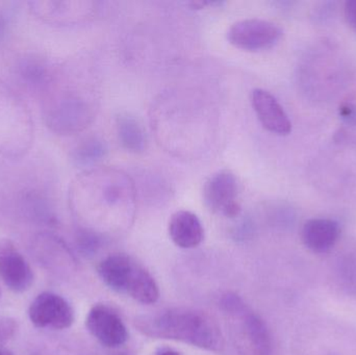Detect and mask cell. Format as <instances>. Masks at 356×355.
<instances>
[{
    "mask_svg": "<svg viewBox=\"0 0 356 355\" xmlns=\"http://www.w3.org/2000/svg\"><path fill=\"white\" fill-rule=\"evenodd\" d=\"M135 327L152 339L170 340L207 352H220L223 337L207 313L186 308H168L136 319Z\"/></svg>",
    "mask_w": 356,
    "mask_h": 355,
    "instance_id": "cell-1",
    "label": "cell"
},
{
    "mask_svg": "<svg viewBox=\"0 0 356 355\" xmlns=\"http://www.w3.org/2000/svg\"><path fill=\"white\" fill-rule=\"evenodd\" d=\"M98 275L106 287L141 304H154L160 298L154 277L142 265L125 254H112L98 265Z\"/></svg>",
    "mask_w": 356,
    "mask_h": 355,
    "instance_id": "cell-2",
    "label": "cell"
},
{
    "mask_svg": "<svg viewBox=\"0 0 356 355\" xmlns=\"http://www.w3.org/2000/svg\"><path fill=\"white\" fill-rule=\"evenodd\" d=\"M221 306L225 314L238 322V333L245 342L244 347L250 355H273V343L265 321L248 308L236 294L222 298Z\"/></svg>",
    "mask_w": 356,
    "mask_h": 355,
    "instance_id": "cell-3",
    "label": "cell"
},
{
    "mask_svg": "<svg viewBox=\"0 0 356 355\" xmlns=\"http://www.w3.org/2000/svg\"><path fill=\"white\" fill-rule=\"evenodd\" d=\"M282 33L284 31L275 23L263 19H245L230 26L227 40L238 49L261 51L275 46Z\"/></svg>",
    "mask_w": 356,
    "mask_h": 355,
    "instance_id": "cell-4",
    "label": "cell"
},
{
    "mask_svg": "<svg viewBox=\"0 0 356 355\" xmlns=\"http://www.w3.org/2000/svg\"><path fill=\"white\" fill-rule=\"evenodd\" d=\"M207 208L226 218H236L241 214L238 185L236 175L229 170L218 171L209 177L203 189Z\"/></svg>",
    "mask_w": 356,
    "mask_h": 355,
    "instance_id": "cell-5",
    "label": "cell"
},
{
    "mask_svg": "<svg viewBox=\"0 0 356 355\" xmlns=\"http://www.w3.org/2000/svg\"><path fill=\"white\" fill-rule=\"evenodd\" d=\"M29 316L31 323L39 329H69L74 322V311L68 302L58 294H40L29 306Z\"/></svg>",
    "mask_w": 356,
    "mask_h": 355,
    "instance_id": "cell-6",
    "label": "cell"
},
{
    "mask_svg": "<svg viewBox=\"0 0 356 355\" xmlns=\"http://www.w3.org/2000/svg\"><path fill=\"white\" fill-rule=\"evenodd\" d=\"M86 327L104 347L117 349L127 343L129 331L118 313L106 304H97L88 313Z\"/></svg>",
    "mask_w": 356,
    "mask_h": 355,
    "instance_id": "cell-7",
    "label": "cell"
},
{
    "mask_svg": "<svg viewBox=\"0 0 356 355\" xmlns=\"http://www.w3.org/2000/svg\"><path fill=\"white\" fill-rule=\"evenodd\" d=\"M0 277L4 285L16 293L27 291L33 283L31 266L8 239H0Z\"/></svg>",
    "mask_w": 356,
    "mask_h": 355,
    "instance_id": "cell-8",
    "label": "cell"
},
{
    "mask_svg": "<svg viewBox=\"0 0 356 355\" xmlns=\"http://www.w3.org/2000/svg\"><path fill=\"white\" fill-rule=\"evenodd\" d=\"M251 104L264 129L274 135H290L292 122L282 104L270 92L263 89L253 90Z\"/></svg>",
    "mask_w": 356,
    "mask_h": 355,
    "instance_id": "cell-9",
    "label": "cell"
},
{
    "mask_svg": "<svg viewBox=\"0 0 356 355\" xmlns=\"http://www.w3.org/2000/svg\"><path fill=\"white\" fill-rule=\"evenodd\" d=\"M340 235V224L332 219H309L301 229L303 245L315 254L330 251L338 242Z\"/></svg>",
    "mask_w": 356,
    "mask_h": 355,
    "instance_id": "cell-10",
    "label": "cell"
},
{
    "mask_svg": "<svg viewBox=\"0 0 356 355\" xmlns=\"http://www.w3.org/2000/svg\"><path fill=\"white\" fill-rule=\"evenodd\" d=\"M168 231L173 243L182 249L197 247L204 238L202 223L194 213L188 210H178L172 215Z\"/></svg>",
    "mask_w": 356,
    "mask_h": 355,
    "instance_id": "cell-11",
    "label": "cell"
},
{
    "mask_svg": "<svg viewBox=\"0 0 356 355\" xmlns=\"http://www.w3.org/2000/svg\"><path fill=\"white\" fill-rule=\"evenodd\" d=\"M117 135L121 146L127 151L141 154L146 148V135L135 117L122 114L117 118Z\"/></svg>",
    "mask_w": 356,
    "mask_h": 355,
    "instance_id": "cell-12",
    "label": "cell"
},
{
    "mask_svg": "<svg viewBox=\"0 0 356 355\" xmlns=\"http://www.w3.org/2000/svg\"><path fill=\"white\" fill-rule=\"evenodd\" d=\"M90 117L87 104L79 100H71L60 106L54 115V126L66 133L76 131L88 124Z\"/></svg>",
    "mask_w": 356,
    "mask_h": 355,
    "instance_id": "cell-13",
    "label": "cell"
},
{
    "mask_svg": "<svg viewBox=\"0 0 356 355\" xmlns=\"http://www.w3.org/2000/svg\"><path fill=\"white\" fill-rule=\"evenodd\" d=\"M108 152L106 143L98 138H89L73 151V160L79 167L97 164Z\"/></svg>",
    "mask_w": 356,
    "mask_h": 355,
    "instance_id": "cell-14",
    "label": "cell"
},
{
    "mask_svg": "<svg viewBox=\"0 0 356 355\" xmlns=\"http://www.w3.org/2000/svg\"><path fill=\"white\" fill-rule=\"evenodd\" d=\"M337 281L348 294L356 295V256H349L339 262Z\"/></svg>",
    "mask_w": 356,
    "mask_h": 355,
    "instance_id": "cell-15",
    "label": "cell"
},
{
    "mask_svg": "<svg viewBox=\"0 0 356 355\" xmlns=\"http://www.w3.org/2000/svg\"><path fill=\"white\" fill-rule=\"evenodd\" d=\"M18 323L10 317H0V348H3L16 335Z\"/></svg>",
    "mask_w": 356,
    "mask_h": 355,
    "instance_id": "cell-16",
    "label": "cell"
},
{
    "mask_svg": "<svg viewBox=\"0 0 356 355\" xmlns=\"http://www.w3.org/2000/svg\"><path fill=\"white\" fill-rule=\"evenodd\" d=\"M341 118L348 124L356 125V106L350 102H345L339 108Z\"/></svg>",
    "mask_w": 356,
    "mask_h": 355,
    "instance_id": "cell-17",
    "label": "cell"
},
{
    "mask_svg": "<svg viewBox=\"0 0 356 355\" xmlns=\"http://www.w3.org/2000/svg\"><path fill=\"white\" fill-rule=\"evenodd\" d=\"M344 15L347 24L356 33V0L345 2Z\"/></svg>",
    "mask_w": 356,
    "mask_h": 355,
    "instance_id": "cell-18",
    "label": "cell"
},
{
    "mask_svg": "<svg viewBox=\"0 0 356 355\" xmlns=\"http://www.w3.org/2000/svg\"><path fill=\"white\" fill-rule=\"evenodd\" d=\"M156 355H181L179 352H175V350L167 349L162 350V352H159Z\"/></svg>",
    "mask_w": 356,
    "mask_h": 355,
    "instance_id": "cell-19",
    "label": "cell"
},
{
    "mask_svg": "<svg viewBox=\"0 0 356 355\" xmlns=\"http://www.w3.org/2000/svg\"><path fill=\"white\" fill-rule=\"evenodd\" d=\"M0 355H14L10 350L6 349V348H0Z\"/></svg>",
    "mask_w": 356,
    "mask_h": 355,
    "instance_id": "cell-20",
    "label": "cell"
},
{
    "mask_svg": "<svg viewBox=\"0 0 356 355\" xmlns=\"http://www.w3.org/2000/svg\"><path fill=\"white\" fill-rule=\"evenodd\" d=\"M111 355H131V354H129V352H115V354H112Z\"/></svg>",
    "mask_w": 356,
    "mask_h": 355,
    "instance_id": "cell-21",
    "label": "cell"
}]
</instances>
